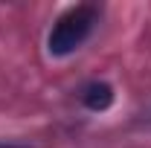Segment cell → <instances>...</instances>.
Instances as JSON below:
<instances>
[{"label": "cell", "mask_w": 151, "mask_h": 148, "mask_svg": "<svg viewBox=\"0 0 151 148\" xmlns=\"http://www.w3.org/2000/svg\"><path fill=\"white\" fill-rule=\"evenodd\" d=\"M137 122H139L142 128H148V131H151V102L142 108V111H139V119H137Z\"/></svg>", "instance_id": "cell-3"}, {"label": "cell", "mask_w": 151, "mask_h": 148, "mask_svg": "<svg viewBox=\"0 0 151 148\" xmlns=\"http://www.w3.org/2000/svg\"><path fill=\"white\" fill-rule=\"evenodd\" d=\"M0 148H26V145H18V142H0Z\"/></svg>", "instance_id": "cell-4"}, {"label": "cell", "mask_w": 151, "mask_h": 148, "mask_svg": "<svg viewBox=\"0 0 151 148\" xmlns=\"http://www.w3.org/2000/svg\"><path fill=\"white\" fill-rule=\"evenodd\" d=\"M96 18H99L96 6H73V9H67L55 20L52 32H50V41H47L50 55H70V52H76L87 41V35L93 32Z\"/></svg>", "instance_id": "cell-1"}, {"label": "cell", "mask_w": 151, "mask_h": 148, "mask_svg": "<svg viewBox=\"0 0 151 148\" xmlns=\"http://www.w3.org/2000/svg\"><path fill=\"white\" fill-rule=\"evenodd\" d=\"M81 102H84V108L87 111H108L113 105V90L111 84H105V81H90V84H84V90H81Z\"/></svg>", "instance_id": "cell-2"}]
</instances>
